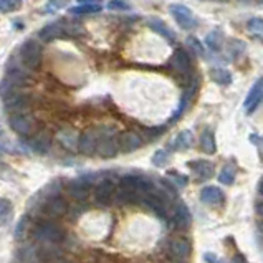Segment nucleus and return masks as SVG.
Listing matches in <instances>:
<instances>
[{
  "label": "nucleus",
  "instance_id": "nucleus-38",
  "mask_svg": "<svg viewBox=\"0 0 263 263\" xmlns=\"http://www.w3.org/2000/svg\"><path fill=\"white\" fill-rule=\"evenodd\" d=\"M166 131V128H157V129H148L146 131V134H148L149 137H156L157 134H163Z\"/></svg>",
  "mask_w": 263,
  "mask_h": 263
},
{
  "label": "nucleus",
  "instance_id": "nucleus-5",
  "mask_svg": "<svg viewBox=\"0 0 263 263\" xmlns=\"http://www.w3.org/2000/svg\"><path fill=\"white\" fill-rule=\"evenodd\" d=\"M191 242H189L187 238L184 237H177V238H172L169 242V247H167V253H169V257H172L174 260H186L189 255H191Z\"/></svg>",
  "mask_w": 263,
  "mask_h": 263
},
{
  "label": "nucleus",
  "instance_id": "nucleus-41",
  "mask_svg": "<svg viewBox=\"0 0 263 263\" xmlns=\"http://www.w3.org/2000/svg\"><path fill=\"white\" fill-rule=\"evenodd\" d=\"M258 194H260V195L263 197V180H261L260 184H258Z\"/></svg>",
  "mask_w": 263,
  "mask_h": 263
},
{
  "label": "nucleus",
  "instance_id": "nucleus-20",
  "mask_svg": "<svg viewBox=\"0 0 263 263\" xmlns=\"http://www.w3.org/2000/svg\"><path fill=\"white\" fill-rule=\"evenodd\" d=\"M191 212H189L186 204H179L175 207V214H174V222L177 225V229H187L191 225Z\"/></svg>",
  "mask_w": 263,
  "mask_h": 263
},
{
  "label": "nucleus",
  "instance_id": "nucleus-15",
  "mask_svg": "<svg viewBox=\"0 0 263 263\" xmlns=\"http://www.w3.org/2000/svg\"><path fill=\"white\" fill-rule=\"evenodd\" d=\"M189 167L200 180L210 179L212 174H214V164L209 163V160H192V163H189Z\"/></svg>",
  "mask_w": 263,
  "mask_h": 263
},
{
  "label": "nucleus",
  "instance_id": "nucleus-22",
  "mask_svg": "<svg viewBox=\"0 0 263 263\" xmlns=\"http://www.w3.org/2000/svg\"><path fill=\"white\" fill-rule=\"evenodd\" d=\"M149 27L152 28V30H154L156 33H159V35H163L164 38H167L169 42H174V38H175V35L172 33V30L169 27H167L163 20H157V18H151L149 22Z\"/></svg>",
  "mask_w": 263,
  "mask_h": 263
},
{
  "label": "nucleus",
  "instance_id": "nucleus-3",
  "mask_svg": "<svg viewBox=\"0 0 263 263\" xmlns=\"http://www.w3.org/2000/svg\"><path fill=\"white\" fill-rule=\"evenodd\" d=\"M42 47L38 42L28 40L24 43V47L20 50L22 63L25 65L28 70H36L42 65Z\"/></svg>",
  "mask_w": 263,
  "mask_h": 263
},
{
  "label": "nucleus",
  "instance_id": "nucleus-7",
  "mask_svg": "<svg viewBox=\"0 0 263 263\" xmlns=\"http://www.w3.org/2000/svg\"><path fill=\"white\" fill-rule=\"evenodd\" d=\"M42 210L45 212L48 217L58 218V217H63L68 212V204H67V200L63 199V197L53 195V197H50L45 204H43Z\"/></svg>",
  "mask_w": 263,
  "mask_h": 263
},
{
  "label": "nucleus",
  "instance_id": "nucleus-32",
  "mask_svg": "<svg viewBox=\"0 0 263 263\" xmlns=\"http://www.w3.org/2000/svg\"><path fill=\"white\" fill-rule=\"evenodd\" d=\"M247 28L250 32H255V33H263V18H258V17L250 18L247 24Z\"/></svg>",
  "mask_w": 263,
  "mask_h": 263
},
{
  "label": "nucleus",
  "instance_id": "nucleus-27",
  "mask_svg": "<svg viewBox=\"0 0 263 263\" xmlns=\"http://www.w3.org/2000/svg\"><path fill=\"white\" fill-rule=\"evenodd\" d=\"M212 79H214V82L218 83V85H229L232 82V76H230V73L227 70L215 68V70H212Z\"/></svg>",
  "mask_w": 263,
  "mask_h": 263
},
{
  "label": "nucleus",
  "instance_id": "nucleus-12",
  "mask_svg": "<svg viewBox=\"0 0 263 263\" xmlns=\"http://www.w3.org/2000/svg\"><path fill=\"white\" fill-rule=\"evenodd\" d=\"M197 88H199V78H197L195 75H192V78H191V85H189L187 91L184 93V96H182L180 105H179L177 109H175L174 116L171 118V123H175V121H177V119L180 118V116H182V113L186 111V108H187V105H189V101L192 99V96H194L195 91H197Z\"/></svg>",
  "mask_w": 263,
  "mask_h": 263
},
{
  "label": "nucleus",
  "instance_id": "nucleus-35",
  "mask_svg": "<svg viewBox=\"0 0 263 263\" xmlns=\"http://www.w3.org/2000/svg\"><path fill=\"white\" fill-rule=\"evenodd\" d=\"M187 43H189V47H191L195 53H199V55H204L206 53V50H204V47H202V43L197 40V38H194V36H189L187 38Z\"/></svg>",
  "mask_w": 263,
  "mask_h": 263
},
{
  "label": "nucleus",
  "instance_id": "nucleus-45",
  "mask_svg": "<svg viewBox=\"0 0 263 263\" xmlns=\"http://www.w3.org/2000/svg\"><path fill=\"white\" fill-rule=\"evenodd\" d=\"M177 263H182V261H177Z\"/></svg>",
  "mask_w": 263,
  "mask_h": 263
},
{
  "label": "nucleus",
  "instance_id": "nucleus-6",
  "mask_svg": "<svg viewBox=\"0 0 263 263\" xmlns=\"http://www.w3.org/2000/svg\"><path fill=\"white\" fill-rule=\"evenodd\" d=\"M99 136L94 129H86L85 133L79 136L78 141V151L85 156H93L98 149Z\"/></svg>",
  "mask_w": 263,
  "mask_h": 263
},
{
  "label": "nucleus",
  "instance_id": "nucleus-31",
  "mask_svg": "<svg viewBox=\"0 0 263 263\" xmlns=\"http://www.w3.org/2000/svg\"><path fill=\"white\" fill-rule=\"evenodd\" d=\"M27 227H28V217H22L20 220H18V224H17V227H15V240H24L25 238V235H27Z\"/></svg>",
  "mask_w": 263,
  "mask_h": 263
},
{
  "label": "nucleus",
  "instance_id": "nucleus-1",
  "mask_svg": "<svg viewBox=\"0 0 263 263\" xmlns=\"http://www.w3.org/2000/svg\"><path fill=\"white\" fill-rule=\"evenodd\" d=\"M32 235L35 240L38 242H47V244H62L67 233L62 227H58L56 224L52 222H42V224H36L33 227Z\"/></svg>",
  "mask_w": 263,
  "mask_h": 263
},
{
  "label": "nucleus",
  "instance_id": "nucleus-21",
  "mask_svg": "<svg viewBox=\"0 0 263 263\" xmlns=\"http://www.w3.org/2000/svg\"><path fill=\"white\" fill-rule=\"evenodd\" d=\"M13 215V206L9 199L5 197H0V227H5L9 225V222L12 220Z\"/></svg>",
  "mask_w": 263,
  "mask_h": 263
},
{
  "label": "nucleus",
  "instance_id": "nucleus-30",
  "mask_svg": "<svg viewBox=\"0 0 263 263\" xmlns=\"http://www.w3.org/2000/svg\"><path fill=\"white\" fill-rule=\"evenodd\" d=\"M22 0H0V12L2 13H9V12H15L22 7Z\"/></svg>",
  "mask_w": 263,
  "mask_h": 263
},
{
  "label": "nucleus",
  "instance_id": "nucleus-9",
  "mask_svg": "<svg viewBox=\"0 0 263 263\" xmlns=\"http://www.w3.org/2000/svg\"><path fill=\"white\" fill-rule=\"evenodd\" d=\"M9 124L13 129V133H17L18 136H24V137L30 136V133L33 131V123L25 114H18V113L12 114L9 119Z\"/></svg>",
  "mask_w": 263,
  "mask_h": 263
},
{
  "label": "nucleus",
  "instance_id": "nucleus-8",
  "mask_svg": "<svg viewBox=\"0 0 263 263\" xmlns=\"http://www.w3.org/2000/svg\"><path fill=\"white\" fill-rule=\"evenodd\" d=\"M114 194H116L114 182L109 179H105L96 186V189H94V200H96V204H99V206H108V204L111 202Z\"/></svg>",
  "mask_w": 263,
  "mask_h": 263
},
{
  "label": "nucleus",
  "instance_id": "nucleus-39",
  "mask_svg": "<svg viewBox=\"0 0 263 263\" xmlns=\"http://www.w3.org/2000/svg\"><path fill=\"white\" fill-rule=\"evenodd\" d=\"M206 260H207V261H210V263H222V260H220V258H217L215 255H210V253H207V255H206Z\"/></svg>",
  "mask_w": 263,
  "mask_h": 263
},
{
  "label": "nucleus",
  "instance_id": "nucleus-28",
  "mask_svg": "<svg viewBox=\"0 0 263 263\" xmlns=\"http://www.w3.org/2000/svg\"><path fill=\"white\" fill-rule=\"evenodd\" d=\"M218 180L225 186H232L233 180H235V169L232 166H225L220 174H218Z\"/></svg>",
  "mask_w": 263,
  "mask_h": 263
},
{
  "label": "nucleus",
  "instance_id": "nucleus-14",
  "mask_svg": "<svg viewBox=\"0 0 263 263\" xmlns=\"http://www.w3.org/2000/svg\"><path fill=\"white\" fill-rule=\"evenodd\" d=\"M118 151H119V144H118V141L114 139V137L105 136V137H101V139H99L96 152L101 157H114L116 154H118Z\"/></svg>",
  "mask_w": 263,
  "mask_h": 263
},
{
  "label": "nucleus",
  "instance_id": "nucleus-4",
  "mask_svg": "<svg viewBox=\"0 0 263 263\" xmlns=\"http://www.w3.org/2000/svg\"><path fill=\"white\" fill-rule=\"evenodd\" d=\"M171 13L172 17L175 18V22L179 24L180 28H184V30H192V28L197 27V20L194 17V13L187 9L184 5H171Z\"/></svg>",
  "mask_w": 263,
  "mask_h": 263
},
{
  "label": "nucleus",
  "instance_id": "nucleus-10",
  "mask_svg": "<svg viewBox=\"0 0 263 263\" xmlns=\"http://www.w3.org/2000/svg\"><path fill=\"white\" fill-rule=\"evenodd\" d=\"M261 101H263V78L257 79V83L252 86L250 93L247 94L245 103H244L247 113H253L255 109L261 105Z\"/></svg>",
  "mask_w": 263,
  "mask_h": 263
},
{
  "label": "nucleus",
  "instance_id": "nucleus-26",
  "mask_svg": "<svg viewBox=\"0 0 263 263\" xmlns=\"http://www.w3.org/2000/svg\"><path fill=\"white\" fill-rule=\"evenodd\" d=\"M60 141L67 149L75 151V149H78L79 137H76V134L73 133V131H63V133L60 134Z\"/></svg>",
  "mask_w": 263,
  "mask_h": 263
},
{
  "label": "nucleus",
  "instance_id": "nucleus-19",
  "mask_svg": "<svg viewBox=\"0 0 263 263\" xmlns=\"http://www.w3.org/2000/svg\"><path fill=\"white\" fill-rule=\"evenodd\" d=\"M30 146L35 152H38V154H47L50 151V146H52V137H50L47 133H38L30 141Z\"/></svg>",
  "mask_w": 263,
  "mask_h": 263
},
{
  "label": "nucleus",
  "instance_id": "nucleus-40",
  "mask_svg": "<svg viewBox=\"0 0 263 263\" xmlns=\"http://www.w3.org/2000/svg\"><path fill=\"white\" fill-rule=\"evenodd\" d=\"M257 212L258 214L263 217V200H260V202H257Z\"/></svg>",
  "mask_w": 263,
  "mask_h": 263
},
{
  "label": "nucleus",
  "instance_id": "nucleus-29",
  "mask_svg": "<svg viewBox=\"0 0 263 263\" xmlns=\"http://www.w3.org/2000/svg\"><path fill=\"white\" fill-rule=\"evenodd\" d=\"M207 45L212 48V50H220L222 48V33L215 30V32H210L207 35V40H206Z\"/></svg>",
  "mask_w": 263,
  "mask_h": 263
},
{
  "label": "nucleus",
  "instance_id": "nucleus-24",
  "mask_svg": "<svg viewBox=\"0 0 263 263\" xmlns=\"http://www.w3.org/2000/svg\"><path fill=\"white\" fill-rule=\"evenodd\" d=\"M200 148L207 154H214L215 152V136L210 129H204V133L200 136Z\"/></svg>",
  "mask_w": 263,
  "mask_h": 263
},
{
  "label": "nucleus",
  "instance_id": "nucleus-2",
  "mask_svg": "<svg viewBox=\"0 0 263 263\" xmlns=\"http://www.w3.org/2000/svg\"><path fill=\"white\" fill-rule=\"evenodd\" d=\"M78 30H79V27L68 25V24H65V22H53V24L43 27L38 35L43 42H52L56 38H62L65 35H76Z\"/></svg>",
  "mask_w": 263,
  "mask_h": 263
},
{
  "label": "nucleus",
  "instance_id": "nucleus-36",
  "mask_svg": "<svg viewBox=\"0 0 263 263\" xmlns=\"http://www.w3.org/2000/svg\"><path fill=\"white\" fill-rule=\"evenodd\" d=\"M108 9L109 10H129V5L124 2V0H111V2H108Z\"/></svg>",
  "mask_w": 263,
  "mask_h": 263
},
{
  "label": "nucleus",
  "instance_id": "nucleus-16",
  "mask_svg": "<svg viewBox=\"0 0 263 263\" xmlns=\"http://www.w3.org/2000/svg\"><path fill=\"white\" fill-rule=\"evenodd\" d=\"M200 200L204 204H209V206H220V204L224 202V192L218 187H214V186L204 187L202 192H200Z\"/></svg>",
  "mask_w": 263,
  "mask_h": 263
},
{
  "label": "nucleus",
  "instance_id": "nucleus-25",
  "mask_svg": "<svg viewBox=\"0 0 263 263\" xmlns=\"http://www.w3.org/2000/svg\"><path fill=\"white\" fill-rule=\"evenodd\" d=\"M101 10H103V7L99 4H79L70 9V12L75 13V15H88V13H98Z\"/></svg>",
  "mask_w": 263,
  "mask_h": 263
},
{
  "label": "nucleus",
  "instance_id": "nucleus-42",
  "mask_svg": "<svg viewBox=\"0 0 263 263\" xmlns=\"http://www.w3.org/2000/svg\"><path fill=\"white\" fill-rule=\"evenodd\" d=\"M232 263H244V261H242V258H240V257H235Z\"/></svg>",
  "mask_w": 263,
  "mask_h": 263
},
{
  "label": "nucleus",
  "instance_id": "nucleus-11",
  "mask_svg": "<svg viewBox=\"0 0 263 263\" xmlns=\"http://www.w3.org/2000/svg\"><path fill=\"white\" fill-rule=\"evenodd\" d=\"M118 144H119L121 152H133L141 148L143 139L139 134L134 133V131H126V133H123L118 137Z\"/></svg>",
  "mask_w": 263,
  "mask_h": 263
},
{
  "label": "nucleus",
  "instance_id": "nucleus-43",
  "mask_svg": "<svg viewBox=\"0 0 263 263\" xmlns=\"http://www.w3.org/2000/svg\"><path fill=\"white\" fill-rule=\"evenodd\" d=\"M55 263H73L70 260H55Z\"/></svg>",
  "mask_w": 263,
  "mask_h": 263
},
{
  "label": "nucleus",
  "instance_id": "nucleus-33",
  "mask_svg": "<svg viewBox=\"0 0 263 263\" xmlns=\"http://www.w3.org/2000/svg\"><path fill=\"white\" fill-rule=\"evenodd\" d=\"M167 160H169V154H167L166 151H156V154L152 156V164L160 167V166H166L167 164Z\"/></svg>",
  "mask_w": 263,
  "mask_h": 263
},
{
  "label": "nucleus",
  "instance_id": "nucleus-37",
  "mask_svg": "<svg viewBox=\"0 0 263 263\" xmlns=\"http://www.w3.org/2000/svg\"><path fill=\"white\" fill-rule=\"evenodd\" d=\"M169 175H171V177H172V182H175V184H177L179 187L186 186V182H187V179H186V177H182V175L175 174V172H171Z\"/></svg>",
  "mask_w": 263,
  "mask_h": 263
},
{
  "label": "nucleus",
  "instance_id": "nucleus-23",
  "mask_svg": "<svg viewBox=\"0 0 263 263\" xmlns=\"http://www.w3.org/2000/svg\"><path fill=\"white\" fill-rule=\"evenodd\" d=\"M194 143V136H192V131H182V133L177 134V137L174 139L172 143V148L182 151V149H189Z\"/></svg>",
  "mask_w": 263,
  "mask_h": 263
},
{
  "label": "nucleus",
  "instance_id": "nucleus-17",
  "mask_svg": "<svg viewBox=\"0 0 263 263\" xmlns=\"http://www.w3.org/2000/svg\"><path fill=\"white\" fill-rule=\"evenodd\" d=\"M172 67H174V70H177L179 73H182V75H189V73L192 71V68H191V60H189V56H187V53L184 52V50H177V52L174 53V56H172Z\"/></svg>",
  "mask_w": 263,
  "mask_h": 263
},
{
  "label": "nucleus",
  "instance_id": "nucleus-44",
  "mask_svg": "<svg viewBox=\"0 0 263 263\" xmlns=\"http://www.w3.org/2000/svg\"><path fill=\"white\" fill-rule=\"evenodd\" d=\"M242 2H248V0H242Z\"/></svg>",
  "mask_w": 263,
  "mask_h": 263
},
{
  "label": "nucleus",
  "instance_id": "nucleus-34",
  "mask_svg": "<svg viewBox=\"0 0 263 263\" xmlns=\"http://www.w3.org/2000/svg\"><path fill=\"white\" fill-rule=\"evenodd\" d=\"M65 7V0H48L47 5H45V13H50V12H56Z\"/></svg>",
  "mask_w": 263,
  "mask_h": 263
},
{
  "label": "nucleus",
  "instance_id": "nucleus-18",
  "mask_svg": "<svg viewBox=\"0 0 263 263\" xmlns=\"http://www.w3.org/2000/svg\"><path fill=\"white\" fill-rule=\"evenodd\" d=\"M7 108L10 109L13 113H18V114H25V111H28V108H30V101L25 96V94H15V96H12L10 99L5 101Z\"/></svg>",
  "mask_w": 263,
  "mask_h": 263
},
{
  "label": "nucleus",
  "instance_id": "nucleus-13",
  "mask_svg": "<svg viewBox=\"0 0 263 263\" xmlns=\"http://www.w3.org/2000/svg\"><path fill=\"white\" fill-rule=\"evenodd\" d=\"M68 194L75 200H85L90 195V182L85 179H75L68 184Z\"/></svg>",
  "mask_w": 263,
  "mask_h": 263
}]
</instances>
